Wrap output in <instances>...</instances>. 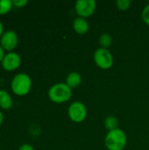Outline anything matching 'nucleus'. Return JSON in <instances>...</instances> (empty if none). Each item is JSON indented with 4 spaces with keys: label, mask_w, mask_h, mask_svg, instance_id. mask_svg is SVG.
Returning a JSON list of instances; mask_svg holds the SVG:
<instances>
[{
    "label": "nucleus",
    "mask_w": 149,
    "mask_h": 150,
    "mask_svg": "<svg viewBox=\"0 0 149 150\" xmlns=\"http://www.w3.org/2000/svg\"><path fill=\"white\" fill-rule=\"evenodd\" d=\"M105 144L108 150H124L127 144L126 134L120 128L109 131L105 135Z\"/></svg>",
    "instance_id": "f257e3e1"
},
{
    "label": "nucleus",
    "mask_w": 149,
    "mask_h": 150,
    "mask_svg": "<svg viewBox=\"0 0 149 150\" xmlns=\"http://www.w3.org/2000/svg\"><path fill=\"white\" fill-rule=\"evenodd\" d=\"M49 99L56 104H61L68 101L72 97V91L66 83H58L54 84L48 90Z\"/></svg>",
    "instance_id": "f03ea898"
},
{
    "label": "nucleus",
    "mask_w": 149,
    "mask_h": 150,
    "mask_svg": "<svg viewBox=\"0 0 149 150\" xmlns=\"http://www.w3.org/2000/svg\"><path fill=\"white\" fill-rule=\"evenodd\" d=\"M32 83V79L29 75L25 73H18L12 78L11 88L15 95L25 96L30 92Z\"/></svg>",
    "instance_id": "7ed1b4c3"
},
{
    "label": "nucleus",
    "mask_w": 149,
    "mask_h": 150,
    "mask_svg": "<svg viewBox=\"0 0 149 150\" xmlns=\"http://www.w3.org/2000/svg\"><path fill=\"white\" fill-rule=\"evenodd\" d=\"M94 61L96 65L102 69H109L113 65V56L106 48H97L94 53Z\"/></svg>",
    "instance_id": "20e7f679"
},
{
    "label": "nucleus",
    "mask_w": 149,
    "mask_h": 150,
    "mask_svg": "<svg viewBox=\"0 0 149 150\" xmlns=\"http://www.w3.org/2000/svg\"><path fill=\"white\" fill-rule=\"evenodd\" d=\"M68 114L69 119L76 123L83 122L87 117V109L83 103L80 101L73 102L68 109Z\"/></svg>",
    "instance_id": "39448f33"
},
{
    "label": "nucleus",
    "mask_w": 149,
    "mask_h": 150,
    "mask_svg": "<svg viewBox=\"0 0 149 150\" xmlns=\"http://www.w3.org/2000/svg\"><path fill=\"white\" fill-rule=\"evenodd\" d=\"M97 8L95 0H77L75 4V10L78 17L86 18L94 14Z\"/></svg>",
    "instance_id": "423d86ee"
},
{
    "label": "nucleus",
    "mask_w": 149,
    "mask_h": 150,
    "mask_svg": "<svg viewBox=\"0 0 149 150\" xmlns=\"http://www.w3.org/2000/svg\"><path fill=\"white\" fill-rule=\"evenodd\" d=\"M18 44V34L12 30L5 31L3 33L2 37L0 38V45L4 50L8 52H12V50L16 48Z\"/></svg>",
    "instance_id": "0eeeda50"
},
{
    "label": "nucleus",
    "mask_w": 149,
    "mask_h": 150,
    "mask_svg": "<svg viewBox=\"0 0 149 150\" xmlns=\"http://www.w3.org/2000/svg\"><path fill=\"white\" fill-rule=\"evenodd\" d=\"M1 64L4 70L13 71L19 68L21 64V58L18 54L15 52H9L4 55Z\"/></svg>",
    "instance_id": "6e6552de"
},
{
    "label": "nucleus",
    "mask_w": 149,
    "mask_h": 150,
    "mask_svg": "<svg viewBox=\"0 0 149 150\" xmlns=\"http://www.w3.org/2000/svg\"><path fill=\"white\" fill-rule=\"evenodd\" d=\"M73 28L78 34H84L89 31L90 25L87 20L83 18L77 17L73 21Z\"/></svg>",
    "instance_id": "1a4fd4ad"
},
{
    "label": "nucleus",
    "mask_w": 149,
    "mask_h": 150,
    "mask_svg": "<svg viewBox=\"0 0 149 150\" xmlns=\"http://www.w3.org/2000/svg\"><path fill=\"white\" fill-rule=\"evenodd\" d=\"M81 83H82V76L78 72L73 71V72H70L67 76L66 84L69 88H71V89L76 88L81 84Z\"/></svg>",
    "instance_id": "9d476101"
},
{
    "label": "nucleus",
    "mask_w": 149,
    "mask_h": 150,
    "mask_svg": "<svg viewBox=\"0 0 149 150\" xmlns=\"http://www.w3.org/2000/svg\"><path fill=\"white\" fill-rule=\"evenodd\" d=\"M12 106V99L11 95L5 91H0V107L4 110H9Z\"/></svg>",
    "instance_id": "9b49d317"
},
{
    "label": "nucleus",
    "mask_w": 149,
    "mask_h": 150,
    "mask_svg": "<svg viewBox=\"0 0 149 150\" xmlns=\"http://www.w3.org/2000/svg\"><path fill=\"white\" fill-rule=\"evenodd\" d=\"M118 125H119V121H118L117 118L114 116H108L105 120V127L108 131H112L114 129L119 128Z\"/></svg>",
    "instance_id": "f8f14e48"
},
{
    "label": "nucleus",
    "mask_w": 149,
    "mask_h": 150,
    "mask_svg": "<svg viewBox=\"0 0 149 150\" xmlns=\"http://www.w3.org/2000/svg\"><path fill=\"white\" fill-rule=\"evenodd\" d=\"M112 41V37H111V35L109 33H103L99 37V40H98V42H99L101 47L102 48H106V49L109 47H111Z\"/></svg>",
    "instance_id": "ddd939ff"
},
{
    "label": "nucleus",
    "mask_w": 149,
    "mask_h": 150,
    "mask_svg": "<svg viewBox=\"0 0 149 150\" xmlns=\"http://www.w3.org/2000/svg\"><path fill=\"white\" fill-rule=\"evenodd\" d=\"M12 1L10 0H0V15L8 13L12 8Z\"/></svg>",
    "instance_id": "4468645a"
},
{
    "label": "nucleus",
    "mask_w": 149,
    "mask_h": 150,
    "mask_svg": "<svg viewBox=\"0 0 149 150\" xmlns=\"http://www.w3.org/2000/svg\"><path fill=\"white\" fill-rule=\"evenodd\" d=\"M116 4L119 10L126 11L131 6V1L130 0H118L116 2Z\"/></svg>",
    "instance_id": "2eb2a0df"
},
{
    "label": "nucleus",
    "mask_w": 149,
    "mask_h": 150,
    "mask_svg": "<svg viewBox=\"0 0 149 150\" xmlns=\"http://www.w3.org/2000/svg\"><path fill=\"white\" fill-rule=\"evenodd\" d=\"M141 18L147 25H149V4L144 7L141 12Z\"/></svg>",
    "instance_id": "dca6fc26"
},
{
    "label": "nucleus",
    "mask_w": 149,
    "mask_h": 150,
    "mask_svg": "<svg viewBox=\"0 0 149 150\" xmlns=\"http://www.w3.org/2000/svg\"><path fill=\"white\" fill-rule=\"evenodd\" d=\"M28 4L27 0H12V5L18 8H22Z\"/></svg>",
    "instance_id": "f3484780"
},
{
    "label": "nucleus",
    "mask_w": 149,
    "mask_h": 150,
    "mask_svg": "<svg viewBox=\"0 0 149 150\" xmlns=\"http://www.w3.org/2000/svg\"><path fill=\"white\" fill-rule=\"evenodd\" d=\"M18 150H34L33 147L30 144H22L19 148Z\"/></svg>",
    "instance_id": "a211bd4d"
},
{
    "label": "nucleus",
    "mask_w": 149,
    "mask_h": 150,
    "mask_svg": "<svg viewBox=\"0 0 149 150\" xmlns=\"http://www.w3.org/2000/svg\"><path fill=\"white\" fill-rule=\"evenodd\" d=\"M4 49L2 47V46L0 45V62L3 61V59H4Z\"/></svg>",
    "instance_id": "6ab92c4d"
},
{
    "label": "nucleus",
    "mask_w": 149,
    "mask_h": 150,
    "mask_svg": "<svg viewBox=\"0 0 149 150\" xmlns=\"http://www.w3.org/2000/svg\"><path fill=\"white\" fill-rule=\"evenodd\" d=\"M4 33V25H3V23H2L1 20H0V38L2 37V35H3Z\"/></svg>",
    "instance_id": "aec40b11"
},
{
    "label": "nucleus",
    "mask_w": 149,
    "mask_h": 150,
    "mask_svg": "<svg viewBox=\"0 0 149 150\" xmlns=\"http://www.w3.org/2000/svg\"><path fill=\"white\" fill-rule=\"evenodd\" d=\"M3 121H4V114H3V112L0 111V126L2 125Z\"/></svg>",
    "instance_id": "412c9836"
},
{
    "label": "nucleus",
    "mask_w": 149,
    "mask_h": 150,
    "mask_svg": "<svg viewBox=\"0 0 149 150\" xmlns=\"http://www.w3.org/2000/svg\"><path fill=\"white\" fill-rule=\"evenodd\" d=\"M0 150H2V149H0Z\"/></svg>",
    "instance_id": "4be33fe9"
}]
</instances>
